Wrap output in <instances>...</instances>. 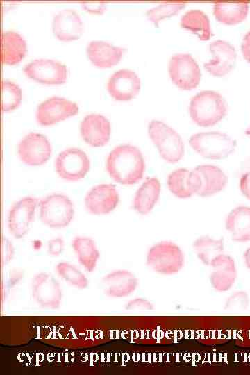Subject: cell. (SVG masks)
I'll return each instance as SVG.
<instances>
[{"label":"cell","mask_w":250,"mask_h":375,"mask_svg":"<svg viewBox=\"0 0 250 375\" xmlns=\"http://www.w3.org/2000/svg\"><path fill=\"white\" fill-rule=\"evenodd\" d=\"M248 10L249 4L245 1H217L213 13L219 22L233 25L245 19Z\"/></svg>","instance_id":"cell-27"},{"label":"cell","mask_w":250,"mask_h":375,"mask_svg":"<svg viewBox=\"0 0 250 375\" xmlns=\"http://www.w3.org/2000/svg\"><path fill=\"white\" fill-rule=\"evenodd\" d=\"M186 5L183 1H164L148 10L146 15L149 20L152 22L158 27L160 20L174 16L178 13Z\"/></svg>","instance_id":"cell-31"},{"label":"cell","mask_w":250,"mask_h":375,"mask_svg":"<svg viewBox=\"0 0 250 375\" xmlns=\"http://www.w3.org/2000/svg\"><path fill=\"white\" fill-rule=\"evenodd\" d=\"M89 60L99 67H110L117 64L123 54V49L102 40H92L86 48Z\"/></svg>","instance_id":"cell-23"},{"label":"cell","mask_w":250,"mask_h":375,"mask_svg":"<svg viewBox=\"0 0 250 375\" xmlns=\"http://www.w3.org/2000/svg\"><path fill=\"white\" fill-rule=\"evenodd\" d=\"M19 159L29 166L44 164L51 155V146L46 136L30 132L17 144Z\"/></svg>","instance_id":"cell-10"},{"label":"cell","mask_w":250,"mask_h":375,"mask_svg":"<svg viewBox=\"0 0 250 375\" xmlns=\"http://www.w3.org/2000/svg\"><path fill=\"white\" fill-rule=\"evenodd\" d=\"M129 310H151L154 306L151 302L143 298H135L130 300L125 306Z\"/></svg>","instance_id":"cell-35"},{"label":"cell","mask_w":250,"mask_h":375,"mask_svg":"<svg viewBox=\"0 0 250 375\" xmlns=\"http://www.w3.org/2000/svg\"><path fill=\"white\" fill-rule=\"evenodd\" d=\"M240 189L242 194L250 200V171L244 173L240 180Z\"/></svg>","instance_id":"cell-39"},{"label":"cell","mask_w":250,"mask_h":375,"mask_svg":"<svg viewBox=\"0 0 250 375\" xmlns=\"http://www.w3.org/2000/svg\"><path fill=\"white\" fill-rule=\"evenodd\" d=\"M167 184L169 191L176 197L188 199L197 194L201 188L198 174L193 169L179 168L167 176Z\"/></svg>","instance_id":"cell-19"},{"label":"cell","mask_w":250,"mask_h":375,"mask_svg":"<svg viewBox=\"0 0 250 375\" xmlns=\"http://www.w3.org/2000/svg\"><path fill=\"white\" fill-rule=\"evenodd\" d=\"M106 167L109 176L122 185H133L143 177L145 162L141 151L129 144L115 147L108 154Z\"/></svg>","instance_id":"cell-1"},{"label":"cell","mask_w":250,"mask_h":375,"mask_svg":"<svg viewBox=\"0 0 250 375\" xmlns=\"http://www.w3.org/2000/svg\"><path fill=\"white\" fill-rule=\"evenodd\" d=\"M249 304V299L244 291L235 292L227 298L224 304V310L238 312L246 310Z\"/></svg>","instance_id":"cell-34"},{"label":"cell","mask_w":250,"mask_h":375,"mask_svg":"<svg viewBox=\"0 0 250 375\" xmlns=\"http://www.w3.org/2000/svg\"><path fill=\"white\" fill-rule=\"evenodd\" d=\"M140 89V79L132 70L122 69L108 78L107 90L115 99L128 101L135 97Z\"/></svg>","instance_id":"cell-16"},{"label":"cell","mask_w":250,"mask_h":375,"mask_svg":"<svg viewBox=\"0 0 250 375\" xmlns=\"http://www.w3.org/2000/svg\"><path fill=\"white\" fill-rule=\"evenodd\" d=\"M210 266V281L214 289L219 292L228 290L237 278V269L233 258L222 253L213 259Z\"/></svg>","instance_id":"cell-18"},{"label":"cell","mask_w":250,"mask_h":375,"mask_svg":"<svg viewBox=\"0 0 250 375\" xmlns=\"http://www.w3.org/2000/svg\"><path fill=\"white\" fill-rule=\"evenodd\" d=\"M243 257L247 267L250 270V247L245 251Z\"/></svg>","instance_id":"cell-41"},{"label":"cell","mask_w":250,"mask_h":375,"mask_svg":"<svg viewBox=\"0 0 250 375\" xmlns=\"http://www.w3.org/2000/svg\"><path fill=\"white\" fill-rule=\"evenodd\" d=\"M241 50L244 59L250 63V31L243 38Z\"/></svg>","instance_id":"cell-40"},{"label":"cell","mask_w":250,"mask_h":375,"mask_svg":"<svg viewBox=\"0 0 250 375\" xmlns=\"http://www.w3.org/2000/svg\"><path fill=\"white\" fill-rule=\"evenodd\" d=\"M213 58L204 63L205 69L212 76L222 77L228 74L236 62V51L233 45L224 40H215L210 44Z\"/></svg>","instance_id":"cell-15"},{"label":"cell","mask_w":250,"mask_h":375,"mask_svg":"<svg viewBox=\"0 0 250 375\" xmlns=\"http://www.w3.org/2000/svg\"><path fill=\"white\" fill-rule=\"evenodd\" d=\"M31 292L35 302L43 308L57 309L60 306L62 291L58 281L50 274L40 272L35 275Z\"/></svg>","instance_id":"cell-11"},{"label":"cell","mask_w":250,"mask_h":375,"mask_svg":"<svg viewBox=\"0 0 250 375\" xmlns=\"http://www.w3.org/2000/svg\"><path fill=\"white\" fill-rule=\"evenodd\" d=\"M168 71L172 81L182 90H192L201 81V69L190 54L177 53L172 56Z\"/></svg>","instance_id":"cell-7"},{"label":"cell","mask_w":250,"mask_h":375,"mask_svg":"<svg viewBox=\"0 0 250 375\" xmlns=\"http://www.w3.org/2000/svg\"><path fill=\"white\" fill-rule=\"evenodd\" d=\"M58 274L67 282L79 289H84L88 285V280L85 274L74 265L60 262L56 265Z\"/></svg>","instance_id":"cell-33"},{"label":"cell","mask_w":250,"mask_h":375,"mask_svg":"<svg viewBox=\"0 0 250 375\" xmlns=\"http://www.w3.org/2000/svg\"><path fill=\"white\" fill-rule=\"evenodd\" d=\"M65 243L62 238H56L47 243V252L50 256H58L64 250Z\"/></svg>","instance_id":"cell-37"},{"label":"cell","mask_w":250,"mask_h":375,"mask_svg":"<svg viewBox=\"0 0 250 375\" xmlns=\"http://www.w3.org/2000/svg\"><path fill=\"white\" fill-rule=\"evenodd\" d=\"M148 134L157 147L160 156L169 163L180 161L185 153L183 141L173 128L159 120H151Z\"/></svg>","instance_id":"cell-3"},{"label":"cell","mask_w":250,"mask_h":375,"mask_svg":"<svg viewBox=\"0 0 250 375\" xmlns=\"http://www.w3.org/2000/svg\"><path fill=\"white\" fill-rule=\"evenodd\" d=\"M191 147L200 156L212 160H221L230 156L236 147V141L220 131L200 132L189 139Z\"/></svg>","instance_id":"cell-4"},{"label":"cell","mask_w":250,"mask_h":375,"mask_svg":"<svg viewBox=\"0 0 250 375\" xmlns=\"http://www.w3.org/2000/svg\"><path fill=\"white\" fill-rule=\"evenodd\" d=\"M76 103L63 97H51L41 102L35 111L37 122L42 126H50L76 115Z\"/></svg>","instance_id":"cell-12"},{"label":"cell","mask_w":250,"mask_h":375,"mask_svg":"<svg viewBox=\"0 0 250 375\" xmlns=\"http://www.w3.org/2000/svg\"><path fill=\"white\" fill-rule=\"evenodd\" d=\"M184 264L181 248L170 241H162L152 246L147 254V265L154 272L163 274L178 272Z\"/></svg>","instance_id":"cell-6"},{"label":"cell","mask_w":250,"mask_h":375,"mask_svg":"<svg viewBox=\"0 0 250 375\" xmlns=\"http://www.w3.org/2000/svg\"><path fill=\"white\" fill-rule=\"evenodd\" d=\"M194 170L201 181V188L197 195L207 197L221 192L228 183L226 174L219 167L205 164L197 166Z\"/></svg>","instance_id":"cell-21"},{"label":"cell","mask_w":250,"mask_h":375,"mask_svg":"<svg viewBox=\"0 0 250 375\" xmlns=\"http://www.w3.org/2000/svg\"><path fill=\"white\" fill-rule=\"evenodd\" d=\"M90 162L87 154L76 147L62 151L56 158L55 169L64 180L76 181L83 178L89 172Z\"/></svg>","instance_id":"cell-8"},{"label":"cell","mask_w":250,"mask_h":375,"mask_svg":"<svg viewBox=\"0 0 250 375\" xmlns=\"http://www.w3.org/2000/svg\"><path fill=\"white\" fill-rule=\"evenodd\" d=\"M80 3L83 8L90 13L102 14L106 8V2L103 0L81 1Z\"/></svg>","instance_id":"cell-36"},{"label":"cell","mask_w":250,"mask_h":375,"mask_svg":"<svg viewBox=\"0 0 250 375\" xmlns=\"http://www.w3.org/2000/svg\"><path fill=\"white\" fill-rule=\"evenodd\" d=\"M181 26L196 34L201 40H208L211 36L209 19L201 10L187 11L181 19Z\"/></svg>","instance_id":"cell-29"},{"label":"cell","mask_w":250,"mask_h":375,"mask_svg":"<svg viewBox=\"0 0 250 375\" xmlns=\"http://www.w3.org/2000/svg\"><path fill=\"white\" fill-rule=\"evenodd\" d=\"M106 294L111 297H124L130 295L137 288L138 280L127 270H116L103 278Z\"/></svg>","instance_id":"cell-22"},{"label":"cell","mask_w":250,"mask_h":375,"mask_svg":"<svg viewBox=\"0 0 250 375\" xmlns=\"http://www.w3.org/2000/svg\"><path fill=\"white\" fill-rule=\"evenodd\" d=\"M2 111L8 112L15 109L22 99V90L15 83L2 80L1 82Z\"/></svg>","instance_id":"cell-32"},{"label":"cell","mask_w":250,"mask_h":375,"mask_svg":"<svg viewBox=\"0 0 250 375\" xmlns=\"http://www.w3.org/2000/svg\"><path fill=\"white\" fill-rule=\"evenodd\" d=\"M225 227L233 241H250V207L240 206L233 208L226 217Z\"/></svg>","instance_id":"cell-24"},{"label":"cell","mask_w":250,"mask_h":375,"mask_svg":"<svg viewBox=\"0 0 250 375\" xmlns=\"http://www.w3.org/2000/svg\"><path fill=\"white\" fill-rule=\"evenodd\" d=\"M72 247L79 262L86 271L93 272L99 258V251L94 241L88 237L78 236L72 240Z\"/></svg>","instance_id":"cell-28"},{"label":"cell","mask_w":250,"mask_h":375,"mask_svg":"<svg viewBox=\"0 0 250 375\" xmlns=\"http://www.w3.org/2000/svg\"><path fill=\"white\" fill-rule=\"evenodd\" d=\"M224 239H214L205 235L198 238L192 244L194 251L198 258L206 265L224 251Z\"/></svg>","instance_id":"cell-30"},{"label":"cell","mask_w":250,"mask_h":375,"mask_svg":"<svg viewBox=\"0 0 250 375\" xmlns=\"http://www.w3.org/2000/svg\"><path fill=\"white\" fill-rule=\"evenodd\" d=\"M41 222L50 228H60L72 222L74 209L72 201L65 194L53 193L38 202Z\"/></svg>","instance_id":"cell-5"},{"label":"cell","mask_w":250,"mask_h":375,"mask_svg":"<svg viewBox=\"0 0 250 375\" xmlns=\"http://www.w3.org/2000/svg\"><path fill=\"white\" fill-rule=\"evenodd\" d=\"M189 112L196 124L201 127H209L215 125L225 117L227 104L219 92L203 90L192 97Z\"/></svg>","instance_id":"cell-2"},{"label":"cell","mask_w":250,"mask_h":375,"mask_svg":"<svg viewBox=\"0 0 250 375\" xmlns=\"http://www.w3.org/2000/svg\"><path fill=\"white\" fill-rule=\"evenodd\" d=\"M80 133L87 144L92 147H102L110 139V124L102 115L89 114L81 122Z\"/></svg>","instance_id":"cell-17"},{"label":"cell","mask_w":250,"mask_h":375,"mask_svg":"<svg viewBox=\"0 0 250 375\" xmlns=\"http://www.w3.org/2000/svg\"><path fill=\"white\" fill-rule=\"evenodd\" d=\"M160 194V183L156 177L147 178L136 191L133 206L139 214L149 213L156 204Z\"/></svg>","instance_id":"cell-25"},{"label":"cell","mask_w":250,"mask_h":375,"mask_svg":"<svg viewBox=\"0 0 250 375\" xmlns=\"http://www.w3.org/2000/svg\"><path fill=\"white\" fill-rule=\"evenodd\" d=\"M23 71L29 78L45 84H61L67 76L66 66L52 59H35L26 64Z\"/></svg>","instance_id":"cell-13"},{"label":"cell","mask_w":250,"mask_h":375,"mask_svg":"<svg viewBox=\"0 0 250 375\" xmlns=\"http://www.w3.org/2000/svg\"><path fill=\"white\" fill-rule=\"evenodd\" d=\"M14 256V247L12 242L6 238L2 242V259L4 264L10 262Z\"/></svg>","instance_id":"cell-38"},{"label":"cell","mask_w":250,"mask_h":375,"mask_svg":"<svg viewBox=\"0 0 250 375\" xmlns=\"http://www.w3.org/2000/svg\"><path fill=\"white\" fill-rule=\"evenodd\" d=\"M83 24L79 15L73 9H63L53 17L52 31L62 41H71L79 38L83 33Z\"/></svg>","instance_id":"cell-20"},{"label":"cell","mask_w":250,"mask_h":375,"mask_svg":"<svg viewBox=\"0 0 250 375\" xmlns=\"http://www.w3.org/2000/svg\"><path fill=\"white\" fill-rule=\"evenodd\" d=\"M119 194L112 184H99L92 188L85 197L86 210L92 215H101L112 212L118 205Z\"/></svg>","instance_id":"cell-14"},{"label":"cell","mask_w":250,"mask_h":375,"mask_svg":"<svg viewBox=\"0 0 250 375\" xmlns=\"http://www.w3.org/2000/svg\"><path fill=\"white\" fill-rule=\"evenodd\" d=\"M26 44L18 33L13 31H3L1 34V60L8 65L18 63L24 58Z\"/></svg>","instance_id":"cell-26"},{"label":"cell","mask_w":250,"mask_h":375,"mask_svg":"<svg viewBox=\"0 0 250 375\" xmlns=\"http://www.w3.org/2000/svg\"><path fill=\"white\" fill-rule=\"evenodd\" d=\"M38 199L25 197L10 208L7 216V226L10 233L16 239L22 238L29 231L34 220Z\"/></svg>","instance_id":"cell-9"}]
</instances>
